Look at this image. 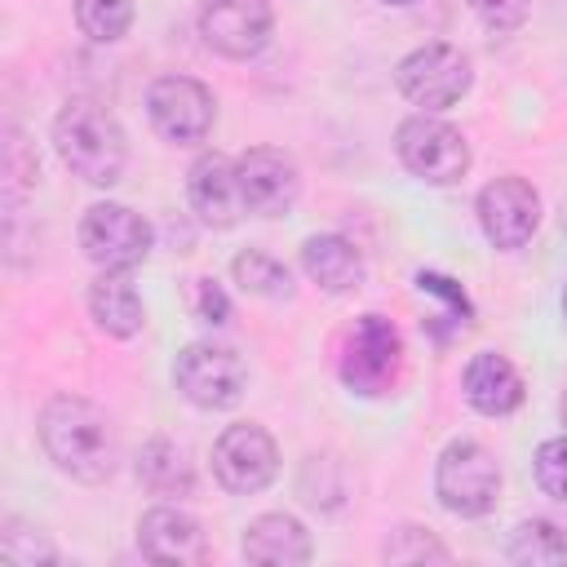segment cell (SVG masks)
<instances>
[{"label": "cell", "instance_id": "cell-8", "mask_svg": "<svg viewBox=\"0 0 567 567\" xmlns=\"http://www.w3.org/2000/svg\"><path fill=\"white\" fill-rule=\"evenodd\" d=\"M399 93L421 111H447L470 93V58L456 44L430 40L412 49L394 71Z\"/></svg>", "mask_w": 567, "mask_h": 567}, {"label": "cell", "instance_id": "cell-24", "mask_svg": "<svg viewBox=\"0 0 567 567\" xmlns=\"http://www.w3.org/2000/svg\"><path fill=\"white\" fill-rule=\"evenodd\" d=\"M35 186H40V155L27 142V133L9 124L4 128V199H9V208H18Z\"/></svg>", "mask_w": 567, "mask_h": 567}, {"label": "cell", "instance_id": "cell-6", "mask_svg": "<svg viewBox=\"0 0 567 567\" xmlns=\"http://www.w3.org/2000/svg\"><path fill=\"white\" fill-rule=\"evenodd\" d=\"M399 368H403V337H399V328L385 315H359L350 337H346V350H341V381H346V390H354L363 399H377V394L394 390Z\"/></svg>", "mask_w": 567, "mask_h": 567}, {"label": "cell", "instance_id": "cell-18", "mask_svg": "<svg viewBox=\"0 0 567 567\" xmlns=\"http://www.w3.org/2000/svg\"><path fill=\"white\" fill-rule=\"evenodd\" d=\"M89 315L106 337H137L146 323V306L124 270H102L89 288Z\"/></svg>", "mask_w": 567, "mask_h": 567}, {"label": "cell", "instance_id": "cell-10", "mask_svg": "<svg viewBox=\"0 0 567 567\" xmlns=\"http://www.w3.org/2000/svg\"><path fill=\"white\" fill-rule=\"evenodd\" d=\"M213 474L235 496H252V492L270 487L279 474V447H275L270 430L257 421L226 425L213 443Z\"/></svg>", "mask_w": 567, "mask_h": 567}, {"label": "cell", "instance_id": "cell-11", "mask_svg": "<svg viewBox=\"0 0 567 567\" xmlns=\"http://www.w3.org/2000/svg\"><path fill=\"white\" fill-rule=\"evenodd\" d=\"M199 35L213 53L230 62L257 58L275 35V13L266 0H204L199 4Z\"/></svg>", "mask_w": 567, "mask_h": 567}, {"label": "cell", "instance_id": "cell-30", "mask_svg": "<svg viewBox=\"0 0 567 567\" xmlns=\"http://www.w3.org/2000/svg\"><path fill=\"white\" fill-rule=\"evenodd\" d=\"M190 310H195L199 323L221 328V323L230 319V297L221 292L217 279H195V284H190Z\"/></svg>", "mask_w": 567, "mask_h": 567}, {"label": "cell", "instance_id": "cell-26", "mask_svg": "<svg viewBox=\"0 0 567 567\" xmlns=\"http://www.w3.org/2000/svg\"><path fill=\"white\" fill-rule=\"evenodd\" d=\"M381 558H385V563H447L452 549H447L430 527H399V532L385 536Z\"/></svg>", "mask_w": 567, "mask_h": 567}, {"label": "cell", "instance_id": "cell-16", "mask_svg": "<svg viewBox=\"0 0 567 567\" xmlns=\"http://www.w3.org/2000/svg\"><path fill=\"white\" fill-rule=\"evenodd\" d=\"M461 390H465L470 408L483 412V416H509V412L523 403V377H518V368H514L505 354H496V350H478V354L465 363Z\"/></svg>", "mask_w": 567, "mask_h": 567}, {"label": "cell", "instance_id": "cell-25", "mask_svg": "<svg viewBox=\"0 0 567 567\" xmlns=\"http://www.w3.org/2000/svg\"><path fill=\"white\" fill-rule=\"evenodd\" d=\"M75 22L89 40L115 44L133 27V0H75Z\"/></svg>", "mask_w": 567, "mask_h": 567}, {"label": "cell", "instance_id": "cell-32", "mask_svg": "<svg viewBox=\"0 0 567 567\" xmlns=\"http://www.w3.org/2000/svg\"><path fill=\"white\" fill-rule=\"evenodd\" d=\"M563 319H567V284H563Z\"/></svg>", "mask_w": 567, "mask_h": 567}, {"label": "cell", "instance_id": "cell-5", "mask_svg": "<svg viewBox=\"0 0 567 567\" xmlns=\"http://www.w3.org/2000/svg\"><path fill=\"white\" fill-rule=\"evenodd\" d=\"M151 244H155V230L142 213H133L128 204H115V199H102L93 208H84L80 217V248L84 257L97 266V270H133L151 257Z\"/></svg>", "mask_w": 567, "mask_h": 567}, {"label": "cell", "instance_id": "cell-20", "mask_svg": "<svg viewBox=\"0 0 567 567\" xmlns=\"http://www.w3.org/2000/svg\"><path fill=\"white\" fill-rule=\"evenodd\" d=\"M137 478L155 496H190V487H195V470H190L186 452L173 439L142 443V452H137Z\"/></svg>", "mask_w": 567, "mask_h": 567}, {"label": "cell", "instance_id": "cell-2", "mask_svg": "<svg viewBox=\"0 0 567 567\" xmlns=\"http://www.w3.org/2000/svg\"><path fill=\"white\" fill-rule=\"evenodd\" d=\"M53 146H58L62 164L89 186H115L124 177L128 137H124L120 120L93 97H71L53 115Z\"/></svg>", "mask_w": 567, "mask_h": 567}, {"label": "cell", "instance_id": "cell-14", "mask_svg": "<svg viewBox=\"0 0 567 567\" xmlns=\"http://www.w3.org/2000/svg\"><path fill=\"white\" fill-rule=\"evenodd\" d=\"M186 199L195 208V217L213 230H230L248 208L239 195V177H235V159L221 151H204L190 173H186Z\"/></svg>", "mask_w": 567, "mask_h": 567}, {"label": "cell", "instance_id": "cell-31", "mask_svg": "<svg viewBox=\"0 0 567 567\" xmlns=\"http://www.w3.org/2000/svg\"><path fill=\"white\" fill-rule=\"evenodd\" d=\"M558 416H563V425H567V390H563V399H558Z\"/></svg>", "mask_w": 567, "mask_h": 567}, {"label": "cell", "instance_id": "cell-29", "mask_svg": "<svg viewBox=\"0 0 567 567\" xmlns=\"http://www.w3.org/2000/svg\"><path fill=\"white\" fill-rule=\"evenodd\" d=\"M465 4L487 31H518L532 9V0H465Z\"/></svg>", "mask_w": 567, "mask_h": 567}, {"label": "cell", "instance_id": "cell-12", "mask_svg": "<svg viewBox=\"0 0 567 567\" xmlns=\"http://www.w3.org/2000/svg\"><path fill=\"white\" fill-rule=\"evenodd\" d=\"M474 208H478V226H483L487 244L505 248V252L523 248L540 226V195H536V186L527 177H514V173L492 177L478 190Z\"/></svg>", "mask_w": 567, "mask_h": 567}, {"label": "cell", "instance_id": "cell-22", "mask_svg": "<svg viewBox=\"0 0 567 567\" xmlns=\"http://www.w3.org/2000/svg\"><path fill=\"white\" fill-rule=\"evenodd\" d=\"M505 554H509V563H523V567H558V563H567V532L545 518H527L514 527Z\"/></svg>", "mask_w": 567, "mask_h": 567}, {"label": "cell", "instance_id": "cell-17", "mask_svg": "<svg viewBox=\"0 0 567 567\" xmlns=\"http://www.w3.org/2000/svg\"><path fill=\"white\" fill-rule=\"evenodd\" d=\"M315 545L301 518L292 514H261L244 532V558L248 563H270V567H301L310 563Z\"/></svg>", "mask_w": 567, "mask_h": 567}, {"label": "cell", "instance_id": "cell-9", "mask_svg": "<svg viewBox=\"0 0 567 567\" xmlns=\"http://www.w3.org/2000/svg\"><path fill=\"white\" fill-rule=\"evenodd\" d=\"M146 115L164 142L190 146V142H204L213 133L217 97L208 84H199L190 75H159L146 89Z\"/></svg>", "mask_w": 567, "mask_h": 567}, {"label": "cell", "instance_id": "cell-13", "mask_svg": "<svg viewBox=\"0 0 567 567\" xmlns=\"http://www.w3.org/2000/svg\"><path fill=\"white\" fill-rule=\"evenodd\" d=\"M235 177H239L244 208L252 217H284V213H292V204L301 195L297 164L275 146H248L235 159Z\"/></svg>", "mask_w": 567, "mask_h": 567}, {"label": "cell", "instance_id": "cell-21", "mask_svg": "<svg viewBox=\"0 0 567 567\" xmlns=\"http://www.w3.org/2000/svg\"><path fill=\"white\" fill-rule=\"evenodd\" d=\"M416 292L439 301V310L425 319V328H430L434 341H447V337H456V332H465V328L474 323V301H470V292H465L452 275H443V270H421V275H416Z\"/></svg>", "mask_w": 567, "mask_h": 567}, {"label": "cell", "instance_id": "cell-15", "mask_svg": "<svg viewBox=\"0 0 567 567\" xmlns=\"http://www.w3.org/2000/svg\"><path fill=\"white\" fill-rule=\"evenodd\" d=\"M137 549L151 563H204L208 558L199 518L177 505H155L137 518Z\"/></svg>", "mask_w": 567, "mask_h": 567}, {"label": "cell", "instance_id": "cell-33", "mask_svg": "<svg viewBox=\"0 0 567 567\" xmlns=\"http://www.w3.org/2000/svg\"><path fill=\"white\" fill-rule=\"evenodd\" d=\"M385 4H412V0H385Z\"/></svg>", "mask_w": 567, "mask_h": 567}, {"label": "cell", "instance_id": "cell-23", "mask_svg": "<svg viewBox=\"0 0 567 567\" xmlns=\"http://www.w3.org/2000/svg\"><path fill=\"white\" fill-rule=\"evenodd\" d=\"M230 275L235 284L248 292V297H270V301H284L292 297V275L279 257L261 252V248H244L235 261H230Z\"/></svg>", "mask_w": 567, "mask_h": 567}, {"label": "cell", "instance_id": "cell-7", "mask_svg": "<svg viewBox=\"0 0 567 567\" xmlns=\"http://www.w3.org/2000/svg\"><path fill=\"white\" fill-rule=\"evenodd\" d=\"M173 385L182 390L186 403H195L204 412H221V408L239 403V394L248 385V368L230 346L190 341L173 363Z\"/></svg>", "mask_w": 567, "mask_h": 567}, {"label": "cell", "instance_id": "cell-4", "mask_svg": "<svg viewBox=\"0 0 567 567\" xmlns=\"http://www.w3.org/2000/svg\"><path fill=\"white\" fill-rule=\"evenodd\" d=\"M394 151H399V164L430 186H452L470 173V142L461 137V128H452L430 111L408 115L399 124Z\"/></svg>", "mask_w": 567, "mask_h": 567}, {"label": "cell", "instance_id": "cell-3", "mask_svg": "<svg viewBox=\"0 0 567 567\" xmlns=\"http://www.w3.org/2000/svg\"><path fill=\"white\" fill-rule=\"evenodd\" d=\"M434 496L456 518H483L501 501V465L474 439H452L434 465Z\"/></svg>", "mask_w": 567, "mask_h": 567}, {"label": "cell", "instance_id": "cell-1", "mask_svg": "<svg viewBox=\"0 0 567 567\" xmlns=\"http://www.w3.org/2000/svg\"><path fill=\"white\" fill-rule=\"evenodd\" d=\"M40 447L75 483H106L115 470V430L106 412L84 394H53L40 408Z\"/></svg>", "mask_w": 567, "mask_h": 567}, {"label": "cell", "instance_id": "cell-27", "mask_svg": "<svg viewBox=\"0 0 567 567\" xmlns=\"http://www.w3.org/2000/svg\"><path fill=\"white\" fill-rule=\"evenodd\" d=\"M0 554H4V563H13V567H35V563H53V558H58V549L40 536V527L18 523V518L4 523V532H0Z\"/></svg>", "mask_w": 567, "mask_h": 567}, {"label": "cell", "instance_id": "cell-19", "mask_svg": "<svg viewBox=\"0 0 567 567\" xmlns=\"http://www.w3.org/2000/svg\"><path fill=\"white\" fill-rule=\"evenodd\" d=\"M301 270L323 292H350L363 279V257L346 235H310L301 244Z\"/></svg>", "mask_w": 567, "mask_h": 567}, {"label": "cell", "instance_id": "cell-28", "mask_svg": "<svg viewBox=\"0 0 567 567\" xmlns=\"http://www.w3.org/2000/svg\"><path fill=\"white\" fill-rule=\"evenodd\" d=\"M532 470H536V483L545 496L554 501H567V434L563 439H545L532 456Z\"/></svg>", "mask_w": 567, "mask_h": 567}]
</instances>
